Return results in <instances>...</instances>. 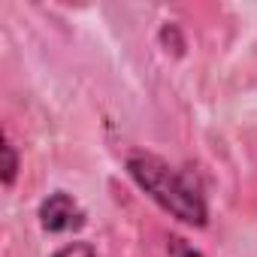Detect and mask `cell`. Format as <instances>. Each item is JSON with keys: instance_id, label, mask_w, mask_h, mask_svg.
I'll use <instances>...</instances> for the list:
<instances>
[{"instance_id": "2", "label": "cell", "mask_w": 257, "mask_h": 257, "mask_svg": "<svg viewBox=\"0 0 257 257\" xmlns=\"http://www.w3.org/2000/svg\"><path fill=\"white\" fill-rule=\"evenodd\" d=\"M85 209L67 191H52L40 203V227L46 233H73L85 227Z\"/></svg>"}, {"instance_id": "5", "label": "cell", "mask_w": 257, "mask_h": 257, "mask_svg": "<svg viewBox=\"0 0 257 257\" xmlns=\"http://www.w3.org/2000/svg\"><path fill=\"white\" fill-rule=\"evenodd\" d=\"M170 257H203L197 248H191L185 239H179V236H173L170 239Z\"/></svg>"}, {"instance_id": "1", "label": "cell", "mask_w": 257, "mask_h": 257, "mask_svg": "<svg viewBox=\"0 0 257 257\" xmlns=\"http://www.w3.org/2000/svg\"><path fill=\"white\" fill-rule=\"evenodd\" d=\"M124 164H127V176L134 179V185L149 200H155L167 215H173L176 221L188 227H206L209 206H206V194L194 173L173 167L170 161L152 152H131Z\"/></svg>"}, {"instance_id": "4", "label": "cell", "mask_w": 257, "mask_h": 257, "mask_svg": "<svg viewBox=\"0 0 257 257\" xmlns=\"http://www.w3.org/2000/svg\"><path fill=\"white\" fill-rule=\"evenodd\" d=\"M52 257H97V251H94L88 242H67V245H61Z\"/></svg>"}, {"instance_id": "3", "label": "cell", "mask_w": 257, "mask_h": 257, "mask_svg": "<svg viewBox=\"0 0 257 257\" xmlns=\"http://www.w3.org/2000/svg\"><path fill=\"white\" fill-rule=\"evenodd\" d=\"M19 176V152L10 140V134H4V188H13Z\"/></svg>"}]
</instances>
